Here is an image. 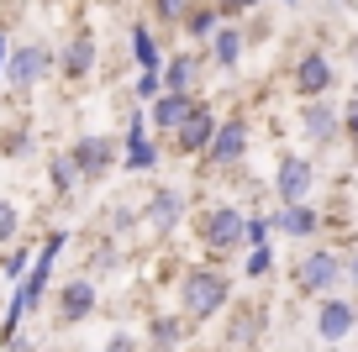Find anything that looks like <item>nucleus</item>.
Here are the masks:
<instances>
[{
  "instance_id": "1",
  "label": "nucleus",
  "mask_w": 358,
  "mask_h": 352,
  "mask_svg": "<svg viewBox=\"0 0 358 352\" xmlns=\"http://www.w3.org/2000/svg\"><path fill=\"white\" fill-rule=\"evenodd\" d=\"M232 300V279L222 268H190V274L179 279V316L185 321H211L227 310Z\"/></svg>"
},
{
  "instance_id": "2",
  "label": "nucleus",
  "mask_w": 358,
  "mask_h": 352,
  "mask_svg": "<svg viewBox=\"0 0 358 352\" xmlns=\"http://www.w3.org/2000/svg\"><path fill=\"white\" fill-rule=\"evenodd\" d=\"M243 226H248V216L237 205H211L201 216V242L211 253H232V247H243Z\"/></svg>"
},
{
  "instance_id": "3",
  "label": "nucleus",
  "mask_w": 358,
  "mask_h": 352,
  "mask_svg": "<svg viewBox=\"0 0 358 352\" xmlns=\"http://www.w3.org/2000/svg\"><path fill=\"white\" fill-rule=\"evenodd\" d=\"M53 68V47L43 43H27V47H11V64H6V85L16 89V95H27V89L43 85V74Z\"/></svg>"
},
{
  "instance_id": "4",
  "label": "nucleus",
  "mask_w": 358,
  "mask_h": 352,
  "mask_svg": "<svg viewBox=\"0 0 358 352\" xmlns=\"http://www.w3.org/2000/svg\"><path fill=\"white\" fill-rule=\"evenodd\" d=\"M195 105H201V100H195V89H158V95L143 105V116H148V126H153V132H169V137H174Z\"/></svg>"
},
{
  "instance_id": "5",
  "label": "nucleus",
  "mask_w": 358,
  "mask_h": 352,
  "mask_svg": "<svg viewBox=\"0 0 358 352\" xmlns=\"http://www.w3.org/2000/svg\"><path fill=\"white\" fill-rule=\"evenodd\" d=\"M69 163H74L79 179H101V174L116 168V142L101 137V132H85V137H74V147H69Z\"/></svg>"
},
{
  "instance_id": "6",
  "label": "nucleus",
  "mask_w": 358,
  "mask_h": 352,
  "mask_svg": "<svg viewBox=\"0 0 358 352\" xmlns=\"http://www.w3.org/2000/svg\"><path fill=\"white\" fill-rule=\"evenodd\" d=\"M337 279H343V253H327V247L306 253L301 268H295V284H301V295H332Z\"/></svg>"
},
{
  "instance_id": "7",
  "label": "nucleus",
  "mask_w": 358,
  "mask_h": 352,
  "mask_svg": "<svg viewBox=\"0 0 358 352\" xmlns=\"http://www.w3.org/2000/svg\"><path fill=\"white\" fill-rule=\"evenodd\" d=\"M122 168H127V174H148V168H158V142H153V126H148L143 110H137L132 126H127V153H122Z\"/></svg>"
},
{
  "instance_id": "8",
  "label": "nucleus",
  "mask_w": 358,
  "mask_h": 352,
  "mask_svg": "<svg viewBox=\"0 0 358 352\" xmlns=\"http://www.w3.org/2000/svg\"><path fill=\"white\" fill-rule=\"evenodd\" d=\"M358 331V305L353 300H322V310H316V337L327 342V347H337V342H348Z\"/></svg>"
},
{
  "instance_id": "9",
  "label": "nucleus",
  "mask_w": 358,
  "mask_h": 352,
  "mask_svg": "<svg viewBox=\"0 0 358 352\" xmlns=\"http://www.w3.org/2000/svg\"><path fill=\"white\" fill-rule=\"evenodd\" d=\"M332 58L322 53V47H311V53H301V64H295V89H301V100H316L332 89Z\"/></svg>"
},
{
  "instance_id": "10",
  "label": "nucleus",
  "mask_w": 358,
  "mask_h": 352,
  "mask_svg": "<svg viewBox=\"0 0 358 352\" xmlns=\"http://www.w3.org/2000/svg\"><path fill=\"white\" fill-rule=\"evenodd\" d=\"M211 137H216V110L201 100V105H195L190 116H185V126L174 132V147L195 158V153H206V147H211Z\"/></svg>"
},
{
  "instance_id": "11",
  "label": "nucleus",
  "mask_w": 358,
  "mask_h": 352,
  "mask_svg": "<svg viewBox=\"0 0 358 352\" xmlns=\"http://www.w3.org/2000/svg\"><path fill=\"white\" fill-rule=\"evenodd\" d=\"M95 316V279H69L58 289V321L64 326H79V321Z\"/></svg>"
},
{
  "instance_id": "12",
  "label": "nucleus",
  "mask_w": 358,
  "mask_h": 352,
  "mask_svg": "<svg viewBox=\"0 0 358 352\" xmlns=\"http://www.w3.org/2000/svg\"><path fill=\"white\" fill-rule=\"evenodd\" d=\"M316 184V168L306 163V158H280V168H274V189H280L285 205H295V200H306Z\"/></svg>"
},
{
  "instance_id": "13",
  "label": "nucleus",
  "mask_w": 358,
  "mask_h": 352,
  "mask_svg": "<svg viewBox=\"0 0 358 352\" xmlns=\"http://www.w3.org/2000/svg\"><path fill=\"white\" fill-rule=\"evenodd\" d=\"M301 132L311 137V142H332V137L343 132V116H337V110L327 105V95L301 100Z\"/></svg>"
},
{
  "instance_id": "14",
  "label": "nucleus",
  "mask_w": 358,
  "mask_h": 352,
  "mask_svg": "<svg viewBox=\"0 0 358 352\" xmlns=\"http://www.w3.org/2000/svg\"><path fill=\"white\" fill-rule=\"evenodd\" d=\"M248 153V122L237 116V122H216V137L211 147H206V158L211 163H237V158Z\"/></svg>"
},
{
  "instance_id": "15",
  "label": "nucleus",
  "mask_w": 358,
  "mask_h": 352,
  "mask_svg": "<svg viewBox=\"0 0 358 352\" xmlns=\"http://www.w3.org/2000/svg\"><path fill=\"white\" fill-rule=\"evenodd\" d=\"M143 216H148V226L164 237V231H174L179 216H185V195H179V189H153L148 205H143Z\"/></svg>"
},
{
  "instance_id": "16",
  "label": "nucleus",
  "mask_w": 358,
  "mask_h": 352,
  "mask_svg": "<svg viewBox=\"0 0 358 352\" xmlns=\"http://www.w3.org/2000/svg\"><path fill=\"white\" fill-rule=\"evenodd\" d=\"M90 68H95V37L74 32V43L58 53V74L64 79H90Z\"/></svg>"
},
{
  "instance_id": "17",
  "label": "nucleus",
  "mask_w": 358,
  "mask_h": 352,
  "mask_svg": "<svg viewBox=\"0 0 358 352\" xmlns=\"http://www.w3.org/2000/svg\"><path fill=\"white\" fill-rule=\"evenodd\" d=\"M268 221H274V231H285V237H316V231H322V210H311L306 200L285 205L280 216H268Z\"/></svg>"
},
{
  "instance_id": "18",
  "label": "nucleus",
  "mask_w": 358,
  "mask_h": 352,
  "mask_svg": "<svg viewBox=\"0 0 358 352\" xmlns=\"http://www.w3.org/2000/svg\"><path fill=\"white\" fill-rule=\"evenodd\" d=\"M185 342V316H153L148 321V347L153 352H174Z\"/></svg>"
},
{
  "instance_id": "19",
  "label": "nucleus",
  "mask_w": 358,
  "mask_h": 352,
  "mask_svg": "<svg viewBox=\"0 0 358 352\" xmlns=\"http://www.w3.org/2000/svg\"><path fill=\"white\" fill-rule=\"evenodd\" d=\"M243 32H237V27H216V32H211V58H216V64H222V68H237V64H243Z\"/></svg>"
},
{
  "instance_id": "20",
  "label": "nucleus",
  "mask_w": 358,
  "mask_h": 352,
  "mask_svg": "<svg viewBox=\"0 0 358 352\" xmlns=\"http://www.w3.org/2000/svg\"><path fill=\"white\" fill-rule=\"evenodd\" d=\"M164 89H195V74H201V58L195 53H179V58H169L164 68Z\"/></svg>"
},
{
  "instance_id": "21",
  "label": "nucleus",
  "mask_w": 358,
  "mask_h": 352,
  "mask_svg": "<svg viewBox=\"0 0 358 352\" xmlns=\"http://www.w3.org/2000/svg\"><path fill=\"white\" fill-rule=\"evenodd\" d=\"M132 58H137V68H164V53H158V43H153V32H148V22L132 27Z\"/></svg>"
},
{
  "instance_id": "22",
  "label": "nucleus",
  "mask_w": 358,
  "mask_h": 352,
  "mask_svg": "<svg viewBox=\"0 0 358 352\" xmlns=\"http://www.w3.org/2000/svg\"><path fill=\"white\" fill-rule=\"evenodd\" d=\"M179 27H185L195 43H206V37L222 27V11H216V6H195V11H185V22H179Z\"/></svg>"
},
{
  "instance_id": "23",
  "label": "nucleus",
  "mask_w": 358,
  "mask_h": 352,
  "mask_svg": "<svg viewBox=\"0 0 358 352\" xmlns=\"http://www.w3.org/2000/svg\"><path fill=\"white\" fill-rule=\"evenodd\" d=\"M268 268H274V247H268V242H253V247H248V263H243V274H248V279H264Z\"/></svg>"
},
{
  "instance_id": "24",
  "label": "nucleus",
  "mask_w": 358,
  "mask_h": 352,
  "mask_svg": "<svg viewBox=\"0 0 358 352\" xmlns=\"http://www.w3.org/2000/svg\"><path fill=\"white\" fill-rule=\"evenodd\" d=\"M16 237H22V210L11 200H0V247H11Z\"/></svg>"
},
{
  "instance_id": "25",
  "label": "nucleus",
  "mask_w": 358,
  "mask_h": 352,
  "mask_svg": "<svg viewBox=\"0 0 358 352\" xmlns=\"http://www.w3.org/2000/svg\"><path fill=\"white\" fill-rule=\"evenodd\" d=\"M48 174H53V189H58V195H69V189H74V179H79V174H74V163H69V153H58Z\"/></svg>"
},
{
  "instance_id": "26",
  "label": "nucleus",
  "mask_w": 358,
  "mask_h": 352,
  "mask_svg": "<svg viewBox=\"0 0 358 352\" xmlns=\"http://www.w3.org/2000/svg\"><path fill=\"white\" fill-rule=\"evenodd\" d=\"M268 231H274V221H268V216H248L243 242H248V247H253V242H268Z\"/></svg>"
},
{
  "instance_id": "27",
  "label": "nucleus",
  "mask_w": 358,
  "mask_h": 352,
  "mask_svg": "<svg viewBox=\"0 0 358 352\" xmlns=\"http://www.w3.org/2000/svg\"><path fill=\"white\" fill-rule=\"evenodd\" d=\"M153 6H158V22H185V11L195 0H153Z\"/></svg>"
},
{
  "instance_id": "28",
  "label": "nucleus",
  "mask_w": 358,
  "mask_h": 352,
  "mask_svg": "<svg viewBox=\"0 0 358 352\" xmlns=\"http://www.w3.org/2000/svg\"><path fill=\"white\" fill-rule=\"evenodd\" d=\"M158 89H164V74H158V68H143V79H137V100L148 105V100H153Z\"/></svg>"
},
{
  "instance_id": "29",
  "label": "nucleus",
  "mask_w": 358,
  "mask_h": 352,
  "mask_svg": "<svg viewBox=\"0 0 358 352\" xmlns=\"http://www.w3.org/2000/svg\"><path fill=\"white\" fill-rule=\"evenodd\" d=\"M27 258H32V253H6V258H0V274H6V279H22L27 274Z\"/></svg>"
},
{
  "instance_id": "30",
  "label": "nucleus",
  "mask_w": 358,
  "mask_h": 352,
  "mask_svg": "<svg viewBox=\"0 0 358 352\" xmlns=\"http://www.w3.org/2000/svg\"><path fill=\"white\" fill-rule=\"evenodd\" d=\"M343 132H348V137H353V142H358V100H353V105H348V116H343Z\"/></svg>"
},
{
  "instance_id": "31",
  "label": "nucleus",
  "mask_w": 358,
  "mask_h": 352,
  "mask_svg": "<svg viewBox=\"0 0 358 352\" xmlns=\"http://www.w3.org/2000/svg\"><path fill=\"white\" fill-rule=\"evenodd\" d=\"M248 6H258V0H222L216 11H227V16H237V11H248Z\"/></svg>"
},
{
  "instance_id": "32",
  "label": "nucleus",
  "mask_w": 358,
  "mask_h": 352,
  "mask_svg": "<svg viewBox=\"0 0 358 352\" xmlns=\"http://www.w3.org/2000/svg\"><path fill=\"white\" fill-rule=\"evenodd\" d=\"M111 221L116 226H132V205H111Z\"/></svg>"
},
{
  "instance_id": "33",
  "label": "nucleus",
  "mask_w": 358,
  "mask_h": 352,
  "mask_svg": "<svg viewBox=\"0 0 358 352\" xmlns=\"http://www.w3.org/2000/svg\"><path fill=\"white\" fill-rule=\"evenodd\" d=\"M106 352H132V337H122V331H116V337L106 342Z\"/></svg>"
},
{
  "instance_id": "34",
  "label": "nucleus",
  "mask_w": 358,
  "mask_h": 352,
  "mask_svg": "<svg viewBox=\"0 0 358 352\" xmlns=\"http://www.w3.org/2000/svg\"><path fill=\"white\" fill-rule=\"evenodd\" d=\"M343 274H348V279H353V284H358V253H353V258H348V263H343Z\"/></svg>"
},
{
  "instance_id": "35",
  "label": "nucleus",
  "mask_w": 358,
  "mask_h": 352,
  "mask_svg": "<svg viewBox=\"0 0 358 352\" xmlns=\"http://www.w3.org/2000/svg\"><path fill=\"white\" fill-rule=\"evenodd\" d=\"M6 58H11V47H6V32H0V68H6Z\"/></svg>"
},
{
  "instance_id": "36",
  "label": "nucleus",
  "mask_w": 358,
  "mask_h": 352,
  "mask_svg": "<svg viewBox=\"0 0 358 352\" xmlns=\"http://www.w3.org/2000/svg\"><path fill=\"white\" fill-rule=\"evenodd\" d=\"M280 6H295V0H280Z\"/></svg>"
}]
</instances>
